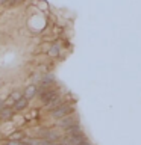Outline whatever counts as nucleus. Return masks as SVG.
<instances>
[{"label": "nucleus", "instance_id": "nucleus-1", "mask_svg": "<svg viewBox=\"0 0 141 145\" xmlns=\"http://www.w3.org/2000/svg\"><path fill=\"white\" fill-rule=\"evenodd\" d=\"M73 110H74V109H73L71 106H68V104H59L58 107H55V109H53L52 116H53V118H56V120H61L62 116L70 115Z\"/></svg>", "mask_w": 141, "mask_h": 145}, {"label": "nucleus", "instance_id": "nucleus-2", "mask_svg": "<svg viewBox=\"0 0 141 145\" xmlns=\"http://www.w3.org/2000/svg\"><path fill=\"white\" fill-rule=\"evenodd\" d=\"M40 97H41V100H43V103L47 104L49 101H52L55 97H58V92H56V91L49 89V91H44V92H41V94H40Z\"/></svg>", "mask_w": 141, "mask_h": 145}, {"label": "nucleus", "instance_id": "nucleus-3", "mask_svg": "<svg viewBox=\"0 0 141 145\" xmlns=\"http://www.w3.org/2000/svg\"><path fill=\"white\" fill-rule=\"evenodd\" d=\"M73 124H77V122H76V120H74L73 116H68V115H67V116H62L61 121L58 122V125L62 127V129H68V127L73 125Z\"/></svg>", "mask_w": 141, "mask_h": 145}, {"label": "nucleus", "instance_id": "nucleus-4", "mask_svg": "<svg viewBox=\"0 0 141 145\" xmlns=\"http://www.w3.org/2000/svg\"><path fill=\"white\" fill-rule=\"evenodd\" d=\"M36 94H38V88H36V85H29V86L26 88V91H24V97H26L27 100L34 98Z\"/></svg>", "mask_w": 141, "mask_h": 145}, {"label": "nucleus", "instance_id": "nucleus-5", "mask_svg": "<svg viewBox=\"0 0 141 145\" xmlns=\"http://www.w3.org/2000/svg\"><path fill=\"white\" fill-rule=\"evenodd\" d=\"M12 110H14V109H11V107H2V109H0V120H3V121L11 120Z\"/></svg>", "mask_w": 141, "mask_h": 145}, {"label": "nucleus", "instance_id": "nucleus-6", "mask_svg": "<svg viewBox=\"0 0 141 145\" xmlns=\"http://www.w3.org/2000/svg\"><path fill=\"white\" fill-rule=\"evenodd\" d=\"M27 101H29V100H27L26 97L18 98L17 101L14 103V109H15V110H23V109H24V107L27 106Z\"/></svg>", "mask_w": 141, "mask_h": 145}, {"label": "nucleus", "instance_id": "nucleus-7", "mask_svg": "<svg viewBox=\"0 0 141 145\" xmlns=\"http://www.w3.org/2000/svg\"><path fill=\"white\" fill-rule=\"evenodd\" d=\"M67 130V135L68 136H77V135H82V129L77 124H73V125H70L68 129H65Z\"/></svg>", "mask_w": 141, "mask_h": 145}, {"label": "nucleus", "instance_id": "nucleus-8", "mask_svg": "<svg viewBox=\"0 0 141 145\" xmlns=\"http://www.w3.org/2000/svg\"><path fill=\"white\" fill-rule=\"evenodd\" d=\"M44 136H45V139H47V140H50V142H56V140L59 139V135L56 133V131H52V130L45 131Z\"/></svg>", "mask_w": 141, "mask_h": 145}, {"label": "nucleus", "instance_id": "nucleus-9", "mask_svg": "<svg viewBox=\"0 0 141 145\" xmlns=\"http://www.w3.org/2000/svg\"><path fill=\"white\" fill-rule=\"evenodd\" d=\"M61 103H62V98L55 97V98L52 100V101H49V103H47V107H50V109H55V107H58Z\"/></svg>", "mask_w": 141, "mask_h": 145}, {"label": "nucleus", "instance_id": "nucleus-10", "mask_svg": "<svg viewBox=\"0 0 141 145\" xmlns=\"http://www.w3.org/2000/svg\"><path fill=\"white\" fill-rule=\"evenodd\" d=\"M49 54H50V56H53V57H56L58 54H59V45H58V44L50 45V48H49Z\"/></svg>", "mask_w": 141, "mask_h": 145}, {"label": "nucleus", "instance_id": "nucleus-11", "mask_svg": "<svg viewBox=\"0 0 141 145\" xmlns=\"http://www.w3.org/2000/svg\"><path fill=\"white\" fill-rule=\"evenodd\" d=\"M11 97H12V100H14V101H17L18 98H21V92H20V91H15V92H12V95H11Z\"/></svg>", "mask_w": 141, "mask_h": 145}, {"label": "nucleus", "instance_id": "nucleus-12", "mask_svg": "<svg viewBox=\"0 0 141 145\" xmlns=\"http://www.w3.org/2000/svg\"><path fill=\"white\" fill-rule=\"evenodd\" d=\"M8 145H23V142H20L18 139H11L8 142Z\"/></svg>", "mask_w": 141, "mask_h": 145}, {"label": "nucleus", "instance_id": "nucleus-13", "mask_svg": "<svg viewBox=\"0 0 141 145\" xmlns=\"http://www.w3.org/2000/svg\"><path fill=\"white\" fill-rule=\"evenodd\" d=\"M77 145H91V142H90V140H85V139H82V140H80V142L77 144Z\"/></svg>", "mask_w": 141, "mask_h": 145}, {"label": "nucleus", "instance_id": "nucleus-14", "mask_svg": "<svg viewBox=\"0 0 141 145\" xmlns=\"http://www.w3.org/2000/svg\"><path fill=\"white\" fill-rule=\"evenodd\" d=\"M18 2H21V0H8L9 5H15V3H18Z\"/></svg>", "mask_w": 141, "mask_h": 145}, {"label": "nucleus", "instance_id": "nucleus-15", "mask_svg": "<svg viewBox=\"0 0 141 145\" xmlns=\"http://www.w3.org/2000/svg\"><path fill=\"white\" fill-rule=\"evenodd\" d=\"M3 3H8V0H0V5H3Z\"/></svg>", "mask_w": 141, "mask_h": 145}, {"label": "nucleus", "instance_id": "nucleus-16", "mask_svg": "<svg viewBox=\"0 0 141 145\" xmlns=\"http://www.w3.org/2000/svg\"><path fill=\"white\" fill-rule=\"evenodd\" d=\"M52 145H61V144H58V142H52Z\"/></svg>", "mask_w": 141, "mask_h": 145}, {"label": "nucleus", "instance_id": "nucleus-17", "mask_svg": "<svg viewBox=\"0 0 141 145\" xmlns=\"http://www.w3.org/2000/svg\"><path fill=\"white\" fill-rule=\"evenodd\" d=\"M3 107V103H0V109H2Z\"/></svg>", "mask_w": 141, "mask_h": 145}]
</instances>
